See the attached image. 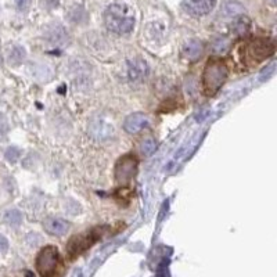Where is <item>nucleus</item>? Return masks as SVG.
<instances>
[{"label": "nucleus", "mask_w": 277, "mask_h": 277, "mask_svg": "<svg viewBox=\"0 0 277 277\" xmlns=\"http://www.w3.org/2000/svg\"><path fill=\"white\" fill-rule=\"evenodd\" d=\"M104 22L114 34H129L135 28V13L126 4H111L104 13Z\"/></svg>", "instance_id": "obj_1"}, {"label": "nucleus", "mask_w": 277, "mask_h": 277, "mask_svg": "<svg viewBox=\"0 0 277 277\" xmlns=\"http://www.w3.org/2000/svg\"><path fill=\"white\" fill-rule=\"evenodd\" d=\"M229 74L227 65L221 58H211L204 68L203 88L205 95L214 96L226 81Z\"/></svg>", "instance_id": "obj_2"}, {"label": "nucleus", "mask_w": 277, "mask_h": 277, "mask_svg": "<svg viewBox=\"0 0 277 277\" xmlns=\"http://www.w3.org/2000/svg\"><path fill=\"white\" fill-rule=\"evenodd\" d=\"M276 50L275 42L271 39H255L245 43L243 48V61L250 65H257L269 58Z\"/></svg>", "instance_id": "obj_3"}, {"label": "nucleus", "mask_w": 277, "mask_h": 277, "mask_svg": "<svg viewBox=\"0 0 277 277\" xmlns=\"http://www.w3.org/2000/svg\"><path fill=\"white\" fill-rule=\"evenodd\" d=\"M60 266V254L53 245L45 247L36 258V269L42 277H55Z\"/></svg>", "instance_id": "obj_4"}, {"label": "nucleus", "mask_w": 277, "mask_h": 277, "mask_svg": "<svg viewBox=\"0 0 277 277\" xmlns=\"http://www.w3.org/2000/svg\"><path fill=\"white\" fill-rule=\"evenodd\" d=\"M102 231L103 229L96 227V229L90 230L88 233H83L81 236L72 237L67 247V252L69 258L74 259V258L79 257L81 254H83L88 248H90L102 237Z\"/></svg>", "instance_id": "obj_5"}, {"label": "nucleus", "mask_w": 277, "mask_h": 277, "mask_svg": "<svg viewBox=\"0 0 277 277\" xmlns=\"http://www.w3.org/2000/svg\"><path fill=\"white\" fill-rule=\"evenodd\" d=\"M137 172V158L133 154H126L118 160L115 165V179L121 184H126Z\"/></svg>", "instance_id": "obj_6"}, {"label": "nucleus", "mask_w": 277, "mask_h": 277, "mask_svg": "<svg viewBox=\"0 0 277 277\" xmlns=\"http://www.w3.org/2000/svg\"><path fill=\"white\" fill-rule=\"evenodd\" d=\"M217 0H183V8L186 13L194 17H201L212 11Z\"/></svg>", "instance_id": "obj_7"}, {"label": "nucleus", "mask_w": 277, "mask_h": 277, "mask_svg": "<svg viewBox=\"0 0 277 277\" xmlns=\"http://www.w3.org/2000/svg\"><path fill=\"white\" fill-rule=\"evenodd\" d=\"M129 79L132 82H142L149 75V65L142 58H136L129 62L128 65Z\"/></svg>", "instance_id": "obj_8"}, {"label": "nucleus", "mask_w": 277, "mask_h": 277, "mask_svg": "<svg viewBox=\"0 0 277 277\" xmlns=\"http://www.w3.org/2000/svg\"><path fill=\"white\" fill-rule=\"evenodd\" d=\"M149 123V118L147 115L142 114V112H136V114L129 115L128 118L123 122V129L128 132V133H137L140 132L146 125Z\"/></svg>", "instance_id": "obj_9"}, {"label": "nucleus", "mask_w": 277, "mask_h": 277, "mask_svg": "<svg viewBox=\"0 0 277 277\" xmlns=\"http://www.w3.org/2000/svg\"><path fill=\"white\" fill-rule=\"evenodd\" d=\"M45 38L52 45H64L68 41L67 31L60 24H52L46 28Z\"/></svg>", "instance_id": "obj_10"}, {"label": "nucleus", "mask_w": 277, "mask_h": 277, "mask_svg": "<svg viewBox=\"0 0 277 277\" xmlns=\"http://www.w3.org/2000/svg\"><path fill=\"white\" fill-rule=\"evenodd\" d=\"M43 226H45L46 231L53 236H62L69 229V223L64 219H58V218H48L43 223Z\"/></svg>", "instance_id": "obj_11"}, {"label": "nucleus", "mask_w": 277, "mask_h": 277, "mask_svg": "<svg viewBox=\"0 0 277 277\" xmlns=\"http://www.w3.org/2000/svg\"><path fill=\"white\" fill-rule=\"evenodd\" d=\"M25 57H27L25 49L21 48L18 45L11 46L7 52V61H8L10 65H20L21 62L25 60Z\"/></svg>", "instance_id": "obj_12"}, {"label": "nucleus", "mask_w": 277, "mask_h": 277, "mask_svg": "<svg viewBox=\"0 0 277 277\" xmlns=\"http://www.w3.org/2000/svg\"><path fill=\"white\" fill-rule=\"evenodd\" d=\"M201 53H203V43L200 41H196V39H193L189 43H186V46L183 49L184 57L191 61L197 60L201 55Z\"/></svg>", "instance_id": "obj_13"}, {"label": "nucleus", "mask_w": 277, "mask_h": 277, "mask_svg": "<svg viewBox=\"0 0 277 277\" xmlns=\"http://www.w3.org/2000/svg\"><path fill=\"white\" fill-rule=\"evenodd\" d=\"M243 13L244 7L238 1H226L221 10V14L226 18H236L237 15H241Z\"/></svg>", "instance_id": "obj_14"}, {"label": "nucleus", "mask_w": 277, "mask_h": 277, "mask_svg": "<svg viewBox=\"0 0 277 277\" xmlns=\"http://www.w3.org/2000/svg\"><path fill=\"white\" fill-rule=\"evenodd\" d=\"M4 221H6L10 226H20L21 222H22V214H21L18 210H10L7 211L6 215H4Z\"/></svg>", "instance_id": "obj_15"}, {"label": "nucleus", "mask_w": 277, "mask_h": 277, "mask_svg": "<svg viewBox=\"0 0 277 277\" xmlns=\"http://www.w3.org/2000/svg\"><path fill=\"white\" fill-rule=\"evenodd\" d=\"M157 150V142L154 139H146V140H143V143L140 144V151H142V154L144 157H150L151 154H154V151Z\"/></svg>", "instance_id": "obj_16"}, {"label": "nucleus", "mask_w": 277, "mask_h": 277, "mask_svg": "<svg viewBox=\"0 0 277 277\" xmlns=\"http://www.w3.org/2000/svg\"><path fill=\"white\" fill-rule=\"evenodd\" d=\"M86 17H88V14L86 11L82 8V7H74L71 11H69V20L72 21V22H83V21L86 20Z\"/></svg>", "instance_id": "obj_17"}, {"label": "nucleus", "mask_w": 277, "mask_h": 277, "mask_svg": "<svg viewBox=\"0 0 277 277\" xmlns=\"http://www.w3.org/2000/svg\"><path fill=\"white\" fill-rule=\"evenodd\" d=\"M250 28V21L247 20V17H241L234 22V31L237 34H245Z\"/></svg>", "instance_id": "obj_18"}, {"label": "nucleus", "mask_w": 277, "mask_h": 277, "mask_svg": "<svg viewBox=\"0 0 277 277\" xmlns=\"http://www.w3.org/2000/svg\"><path fill=\"white\" fill-rule=\"evenodd\" d=\"M275 72H276V62H271L268 67L264 68V69L261 71V75H259V81L261 82L268 81L269 78H272V76L275 75Z\"/></svg>", "instance_id": "obj_19"}, {"label": "nucleus", "mask_w": 277, "mask_h": 277, "mask_svg": "<svg viewBox=\"0 0 277 277\" xmlns=\"http://www.w3.org/2000/svg\"><path fill=\"white\" fill-rule=\"evenodd\" d=\"M4 157H6V160L8 163H17L18 161V158L21 157V151L17 147H8L6 150V153H4Z\"/></svg>", "instance_id": "obj_20"}, {"label": "nucleus", "mask_w": 277, "mask_h": 277, "mask_svg": "<svg viewBox=\"0 0 277 277\" xmlns=\"http://www.w3.org/2000/svg\"><path fill=\"white\" fill-rule=\"evenodd\" d=\"M14 1H15V6H17V8L21 10V11H25V10H28L29 6H31V3H32V0H14Z\"/></svg>", "instance_id": "obj_21"}, {"label": "nucleus", "mask_w": 277, "mask_h": 277, "mask_svg": "<svg viewBox=\"0 0 277 277\" xmlns=\"http://www.w3.org/2000/svg\"><path fill=\"white\" fill-rule=\"evenodd\" d=\"M7 129H8V126H7L6 118H4L3 114L0 112V139H3V136L6 135Z\"/></svg>", "instance_id": "obj_22"}, {"label": "nucleus", "mask_w": 277, "mask_h": 277, "mask_svg": "<svg viewBox=\"0 0 277 277\" xmlns=\"http://www.w3.org/2000/svg\"><path fill=\"white\" fill-rule=\"evenodd\" d=\"M7 248H8V241H7L6 237L0 234V252H1V251H6Z\"/></svg>", "instance_id": "obj_23"}, {"label": "nucleus", "mask_w": 277, "mask_h": 277, "mask_svg": "<svg viewBox=\"0 0 277 277\" xmlns=\"http://www.w3.org/2000/svg\"><path fill=\"white\" fill-rule=\"evenodd\" d=\"M57 3H58V0H43V4L48 7V8L57 6Z\"/></svg>", "instance_id": "obj_24"}, {"label": "nucleus", "mask_w": 277, "mask_h": 277, "mask_svg": "<svg viewBox=\"0 0 277 277\" xmlns=\"http://www.w3.org/2000/svg\"><path fill=\"white\" fill-rule=\"evenodd\" d=\"M269 1H271V4H276L277 0H269Z\"/></svg>", "instance_id": "obj_25"}, {"label": "nucleus", "mask_w": 277, "mask_h": 277, "mask_svg": "<svg viewBox=\"0 0 277 277\" xmlns=\"http://www.w3.org/2000/svg\"><path fill=\"white\" fill-rule=\"evenodd\" d=\"M1 62H3V60H1V55H0V65H1Z\"/></svg>", "instance_id": "obj_26"}]
</instances>
